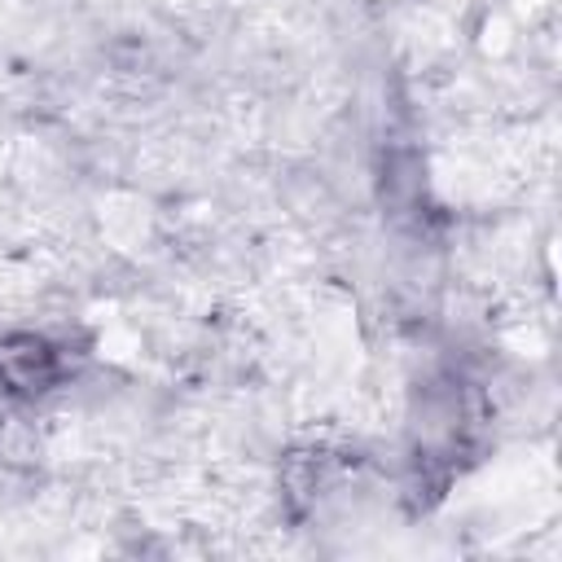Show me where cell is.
<instances>
[{
  "label": "cell",
  "instance_id": "1",
  "mask_svg": "<svg viewBox=\"0 0 562 562\" xmlns=\"http://www.w3.org/2000/svg\"><path fill=\"white\" fill-rule=\"evenodd\" d=\"M61 382V351L44 334H4L0 338V386L18 400L48 395Z\"/></svg>",
  "mask_w": 562,
  "mask_h": 562
}]
</instances>
